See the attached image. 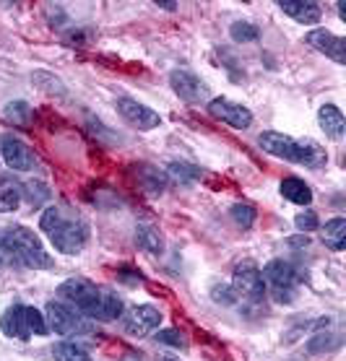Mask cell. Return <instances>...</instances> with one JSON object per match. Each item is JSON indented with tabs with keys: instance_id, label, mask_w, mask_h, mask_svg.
<instances>
[{
	"instance_id": "6da1fadb",
	"label": "cell",
	"mask_w": 346,
	"mask_h": 361,
	"mask_svg": "<svg viewBox=\"0 0 346 361\" xmlns=\"http://www.w3.org/2000/svg\"><path fill=\"white\" fill-rule=\"evenodd\" d=\"M58 296L66 299L76 312L99 322H112L123 314V302L115 291L91 283L89 279H68L58 286Z\"/></svg>"
},
{
	"instance_id": "7a4b0ae2",
	"label": "cell",
	"mask_w": 346,
	"mask_h": 361,
	"mask_svg": "<svg viewBox=\"0 0 346 361\" xmlns=\"http://www.w3.org/2000/svg\"><path fill=\"white\" fill-rule=\"evenodd\" d=\"M40 229L63 255L81 252L89 242V224L81 216L68 214L63 205H47L40 216Z\"/></svg>"
},
{
	"instance_id": "3957f363",
	"label": "cell",
	"mask_w": 346,
	"mask_h": 361,
	"mask_svg": "<svg viewBox=\"0 0 346 361\" xmlns=\"http://www.w3.org/2000/svg\"><path fill=\"white\" fill-rule=\"evenodd\" d=\"M0 257L18 263L34 271H47L52 268V257L44 250L42 239L26 226H6L0 229Z\"/></svg>"
},
{
	"instance_id": "277c9868",
	"label": "cell",
	"mask_w": 346,
	"mask_h": 361,
	"mask_svg": "<svg viewBox=\"0 0 346 361\" xmlns=\"http://www.w3.org/2000/svg\"><path fill=\"white\" fill-rule=\"evenodd\" d=\"M258 143H261V148L268 151L271 157L287 159L292 164L321 166L323 161H326V151L310 138H292V135H284V133L266 130V133H261Z\"/></svg>"
},
{
	"instance_id": "5b68a950",
	"label": "cell",
	"mask_w": 346,
	"mask_h": 361,
	"mask_svg": "<svg viewBox=\"0 0 346 361\" xmlns=\"http://www.w3.org/2000/svg\"><path fill=\"white\" fill-rule=\"evenodd\" d=\"M261 276H263V283L271 288L273 299L279 304H292L297 299L299 276H297L292 263H287V260H271V263H266Z\"/></svg>"
},
{
	"instance_id": "8992f818",
	"label": "cell",
	"mask_w": 346,
	"mask_h": 361,
	"mask_svg": "<svg viewBox=\"0 0 346 361\" xmlns=\"http://www.w3.org/2000/svg\"><path fill=\"white\" fill-rule=\"evenodd\" d=\"M44 320H47V328L52 333H58L63 338H78L91 333L89 320H83V314H78L63 302H49L44 307Z\"/></svg>"
},
{
	"instance_id": "52a82bcc",
	"label": "cell",
	"mask_w": 346,
	"mask_h": 361,
	"mask_svg": "<svg viewBox=\"0 0 346 361\" xmlns=\"http://www.w3.org/2000/svg\"><path fill=\"white\" fill-rule=\"evenodd\" d=\"M232 291L237 294V299H245V302H263L266 296V283L263 276L253 263H242L234 268V276H232Z\"/></svg>"
},
{
	"instance_id": "ba28073f",
	"label": "cell",
	"mask_w": 346,
	"mask_h": 361,
	"mask_svg": "<svg viewBox=\"0 0 346 361\" xmlns=\"http://www.w3.org/2000/svg\"><path fill=\"white\" fill-rule=\"evenodd\" d=\"M208 115L222 120V123L232 125L234 130H247L253 125V112L245 104H237L227 97H216L208 102Z\"/></svg>"
},
{
	"instance_id": "9c48e42d",
	"label": "cell",
	"mask_w": 346,
	"mask_h": 361,
	"mask_svg": "<svg viewBox=\"0 0 346 361\" xmlns=\"http://www.w3.org/2000/svg\"><path fill=\"white\" fill-rule=\"evenodd\" d=\"M115 107H117V115L123 117L128 125L138 128V130H154L162 123L159 112H154L151 107H146L143 102H136V99H128V97L117 99Z\"/></svg>"
},
{
	"instance_id": "30bf717a",
	"label": "cell",
	"mask_w": 346,
	"mask_h": 361,
	"mask_svg": "<svg viewBox=\"0 0 346 361\" xmlns=\"http://www.w3.org/2000/svg\"><path fill=\"white\" fill-rule=\"evenodd\" d=\"M0 154H3V161H6L13 172H32L34 169L32 148L26 146L18 135H13V133H6V135L0 138Z\"/></svg>"
},
{
	"instance_id": "8fae6325",
	"label": "cell",
	"mask_w": 346,
	"mask_h": 361,
	"mask_svg": "<svg viewBox=\"0 0 346 361\" xmlns=\"http://www.w3.org/2000/svg\"><path fill=\"white\" fill-rule=\"evenodd\" d=\"M159 322H162V312L151 304H138L131 312L125 314V333L133 338H146L151 333H157Z\"/></svg>"
},
{
	"instance_id": "7c38bea8",
	"label": "cell",
	"mask_w": 346,
	"mask_h": 361,
	"mask_svg": "<svg viewBox=\"0 0 346 361\" xmlns=\"http://www.w3.org/2000/svg\"><path fill=\"white\" fill-rule=\"evenodd\" d=\"M169 86H172V91L177 94V97L190 102V104L203 102V99L208 97V86L201 81L193 71H188V68H177V71H172V73H169Z\"/></svg>"
},
{
	"instance_id": "4fadbf2b",
	"label": "cell",
	"mask_w": 346,
	"mask_h": 361,
	"mask_svg": "<svg viewBox=\"0 0 346 361\" xmlns=\"http://www.w3.org/2000/svg\"><path fill=\"white\" fill-rule=\"evenodd\" d=\"M305 42L310 44L313 49L323 52V55H328L333 63L338 66H344L346 63V39L344 37H338V34L328 32V29H313V32L305 34Z\"/></svg>"
},
{
	"instance_id": "5bb4252c",
	"label": "cell",
	"mask_w": 346,
	"mask_h": 361,
	"mask_svg": "<svg viewBox=\"0 0 346 361\" xmlns=\"http://www.w3.org/2000/svg\"><path fill=\"white\" fill-rule=\"evenodd\" d=\"M279 8L292 16L299 24H318L323 16V8L315 3V0H279Z\"/></svg>"
},
{
	"instance_id": "9a60e30c",
	"label": "cell",
	"mask_w": 346,
	"mask_h": 361,
	"mask_svg": "<svg viewBox=\"0 0 346 361\" xmlns=\"http://www.w3.org/2000/svg\"><path fill=\"white\" fill-rule=\"evenodd\" d=\"M0 330L8 338H16V341H29V328H26V317H24V304H13L6 312L0 314Z\"/></svg>"
},
{
	"instance_id": "2e32d148",
	"label": "cell",
	"mask_w": 346,
	"mask_h": 361,
	"mask_svg": "<svg viewBox=\"0 0 346 361\" xmlns=\"http://www.w3.org/2000/svg\"><path fill=\"white\" fill-rule=\"evenodd\" d=\"M136 180H138V188L143 190L146 195L159 197L167 190V182H169V177H167L162 169H157V166L138 164V166H136Z\"/></svg>"
},
{
	"instance_id": "e0dca14e",
	"label": "cell",
	"mask_w": 346,
	"mask_h": 361,
	"mask_svg": "<svg viewBox=\"0 0 346 361\" xmlns=\"http://www.w3.org/2000/svg\"><path fill=\"white\" fill-rule=\"evenodd\" d=\"M318 125H321V130L326 133V138H330V140L344 138L346 120H344V112H341L336 104H323V107L318 109Z\"/></svg>"
},
{
	"instance_id": "ac0fdd59",
	"label": "cell",
	"mask_w": 346,
	"mask_h": 361,
	"mask_svg": "<svg viewBox=\"0 0 346 361\" xmlns=\"http://www.w3.org/2000/svg\"><path fill=\"white\" fill-rule=\"evenodd\" d=\"M21 200H24L21 182L16 177L0 174V214H13L18 205H21Z\"/></svg>"
},
{
	"instance_id": "d6986e66",
	"label": "cell",
	"mask_w": 346,
	"mask_h": 361,
	"mask_svg": "<svg viewBox=\"0 0 346 361\" xmlns=\"http://www.w3.org/2000/svg\"><path fill=\"white\" fill-rule=\"evenodd\" d=\"M279 190L289 203L310 205V200H313V190H310V185H307L305 180H299V177H287V180L279 185Z\"/></svg>"
},
{
	"instance_id": "ffe728a7",
	"label": "cell",
	"mask_w": 346,
	"mask_h": 361,
	"mask_svg": "<svg viewBox=\"0 0 346 361\" xmlns=\"http://www.w3.org/2000/svg\"><path fill=\"white\" fill-rule=\"evenodd\" d=\"M136 245H138V250H143L146 255H154V257L165 252V239H162L159 229L148 226V224L136 229Z\"/></svg>"
},
{
	"instance_id": "44dd1931",
	"label": "cell",
	"mask_w": 346,
	"mask_h": 361,
	"mask_svg": "<svg viewBox=\"0 0 346 361\" xmlns=\"http://www.w3.org/2000/svg\"><path fill=\"white\" fill-rule=\"evenodd\" d=\"M323 245L333 250V252H341L346 247V219L336 216V219H330L326 226H323Z\"/></svg>"
},
{
	"instance_id": "7402d4cb",
	"label": "cell",
	"mask_w": 346,
	"mask_h": 361,
	"mask_svg": "<svg viewBox=\"0 0 346 361\" xmlns=\"http://www.w3.org/2000/svg\"><path fill=\"white\" fill-rule=\"evenodd\" d=\"M21 192H24L26 203L32 205V208H40L42 203L49 200V188L40 180H29L26 185H21Z\"/></svg>"
},
{
	"instance_id": "603a6c76",
	"label": "cell",
	"mask_w": 346,
	"mask_h": 361,
	"mask_svg": "<svg viewBox=\"0 0 346 361\" xmlns=\"http://www.w3.org/2000/svg\"><path fill=\"white\" fill-rule=\"evenodd\" d=\"M3 117H6L8 123L24 128V125H29V120H32V107H29L26 102H8V104L3 107Z\"/></svg>"
},
{
	"instance_id": "cb8c5ba5",
	"label": "cell",
	"mask_w": 346,
	"mask_h": 361,
	"mask_svg": "<svg viewBox=\"0 0 346 361\" xmlns=\"http://www.w3.org/2000/svg\"><path fill=\"white\" fill-rule=\"evenodd\" d=\"M55 361H91V356L83 351L81 345L71 343V341H63V343L55 345Z\"/></svg>"
},
{
	"instance_id": "d4e9b609",
	"label": "cell",
	"mask_w": 346,
	"mask_h": 361,
	"mask_svg": "<svg viewBox=\"0 0 346 361\" xmlns=\"http://www.w3.org/2000/svg\"><path fill=\"white\" fill-rule=\"evenodd\" d=\"M229 216L232 221L237 224V226H242V229H250L256 224V208L250 203H234L229 208Z\"/></svg>"
},
{
	"instance_id": "484cf974",
	"label": "cell",
	"mask_w": 346,
	"mask_h": 361,
	"mask_svg": "<svg viewBox=\"0 0 346 361\" xmlns=\"http://www.w3.org/2000/svg\"><path fill=\"white\" fill-rule=\"evenodd\" d=\"M229 34L234 42H242V44H245V42H256L258 37H261V29H258L256 24H250V21H234Z\"/></svg>"
},
{
	"instance_id": "4316f807",
	"label": "cell",
	"mask_w": 346,
	"mask_h": 361,
	"mask_svg": "<svg viewBox=\"0 0 346 361\" xmlns=\"http://www.w3.org/2000/svg\"><path fill=\"white\" fill-rule=\"evenodd\" d=\"M24 317H26V328H29V333H37V336H47L49 333L47 320H44V314H42L37 307H24Z\"/></svg>"
},
{
	"instance_id": "83f0119b",
	"label": "cell",
	"mask_w": 346,
	"mask_h": 361,
	"mask_svg": "<svg viewBox=\"0 0 346 361\" xmlns=\"http://www.w3.org/2000/svg\"><path fill=\"white\" fill-rule=\"evenodd\" d=\"M167 177H172L174 182H182V185H190V182H196L198 177H201V169H198V166L177 164V161H174V164L169 166V174H167Z\"/></svg>"
},
{
	"instance_id": "f1b7e54d",
	"label": "cell",
	"mask_w": 346,
	"mask_h": 361,
	"mask_svg": "<svg viewBox=\"0 0 346 361\" xmlns=\"http://www.w3.org/2000/svg\"><path fill=\"white\" fill-rule=\"evenodd\" d=\"M211 299H214L216 304H222V307L237 304V294L232 291L229 283H214V286H211Z\"/></svg>"
},
{
	"instance_id": "f546056e",
	"label": "cell",
	"mask_w": 346,
	"mask_h": 361,
	"mask_svg": "<svg viewBox=\"0 0 346 361\" xmlns=\"http://www.w3.org/2000/svg\"><path fill=\"white\" fill-rule=\"evenodd\" d=\"M341 345V336H330V333H326V336H315L310 343H307V351L310 353H318V351H330V348H338Z\"/></svg>"
},
{
	"instance_id": "4dcf8cb0",
	"label": "cell",
	"mask_w": 346,
	"mask_h": 361,
	"mask_svg": "<svg viewBox=\"0 0 346 361\" xmlns=\"http://www.w3.org/2000/svg\"><path fill=\"white\" fill-rule=\"evenodd\" d=\"M154 341H157V343H165V345H172V348H185V345H188L180 330H174V328L159 330L157 336H154Z\"/></svg>"
},
{
	"instance_id": "1f68e13d",
	"label": "cell",
	"mask_w": 346,
	"mask_h": 361,
	"mask_svg": "<svg viewBox=\"0 0 346 361\" xmlns=\"http://www.w3.org/2000/svg\"><path fill=\"white\" fill-rule=\"evenodd\" d=\"M294 224H297V229L299 231H315L318 226H321V221H318V214L315 211H302V214H297V219H294Z\"/></svg>"
},
{
	"instance_id": "d6a6232c",
	"label": "cell",
	"mask_w": 346,
	"mask_h": 361,
	"mask_svg": "<svg viewBox=\"0 0 346 361\" xmlns=\"http://www.w3.org/2000/svg\"><path fill=\"white\" fill-rule=\"evenodd\" d=\"M34 83H37V86H42L44 91H52V94H55V89L63 91V83H60L58 78H52L47 71H40V73L34 75Z\"/></svg>"
},
{
	"instance_id": "836d02e7",
	"label": "cell",
	"mask_w": 346,
	"mask_h": 361,
	"mask_svg": "<svg viewBox=\"0 0 346 361\" xmlns=\"http://www.w3.org/2000/svg\"><path fill=\"white\" fill-rule=\"evenodd\" d=\"M120 276H125V283H131V286H136L141 281V273L138 271H131V268H120Z\"/></svg>"
},
{
	"instance_id": "e575fe53",
	"label": "cell",
	"mask_w": 346,
	"mask_h": 361,
	"mask_svg": "<svg viewBox=\"0 0 346 361\" xmlns=\"http://www.w3.org/2000/svg\"><path fill=\"white\" fill-rule=\"evenodd\" d=\"M157 361H180L177 356H169V353H159Z\"/></svg>"
},
{
	"instance_id": "d590c367",
	"label": "cell",
	"mask_w": 346,
	"mask_h": 361,
	"mask_svg": "<svg viewBox=\"0 0 346 361\" xmlns=\"http://www.w3.org/2000/svg\"><path fill=\"white\" fill-rule=\"evenodd\" d=\"M159 8H167V11H174L177 8V3H157Z\"/></svg>"
}]
</instances>
